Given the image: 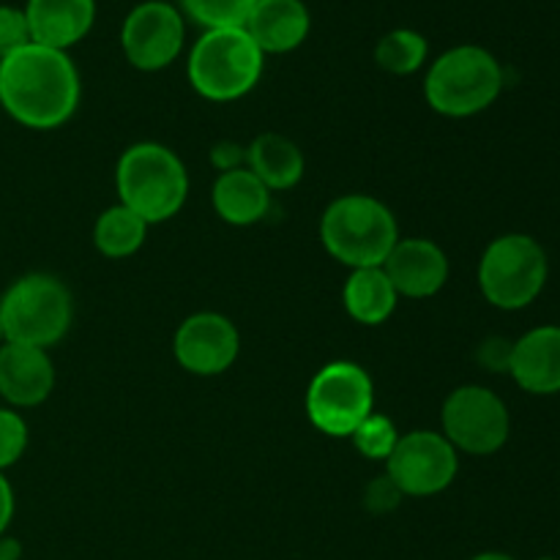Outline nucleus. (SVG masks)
Here are the masks:
<instances>
[{"mask_svg":"<svg viewBox=\"0 0 560 560\" xmlns=\"http://www.w3.org/2000/svg\"><path fill=\"white\" fill-rule=\"evenodd\" d=\"M22 11L33 44L66 52L91 33L96 0H27Z\"/></svg>","mask_w":560,"mask_h":560,"instance_id":"nucleus-16","label":"nucleus"},{"mask_svg":"<svg viewBox=\"0 0 560 560\" xmlns=\"http://www.w3.org/2000/svg\"><path fill=\"white\" fill-rule=\"evenodd\" d=\"M503 91V69L495 55L476 44L446 49L430 66L424 98L446 118H470L495 104Z\"/></svg>","mask_w":560,"mask_h":560,"instance_id":"nucleus-4","label":"nucleus"},{"mask_svg":"<svg viewBox=\"0 0 560 560\" xmlns=\"http://www.w3.org/2000/svg\"><path fill=\"white\" fill-rule=\"evenodd\" d=\"M266 55L244 27H217L195 42L189 55V82L208 102H235L255 91Z\"/></svg>","mask_w":560,"mask_h":560,"instance_id":"nucleus-5","label":"nucleus"},{"mask_svg":"<svg viewBox=\"0 0 560 560\" xmlns=\"http://www.w3.org/2000/svg\"><path fill=\"white\" fill-rule=\"evenodd\" d=\"M355 452L366 459H388L392 457L394 446L399 441V432L394 427V421L388 416L372 413L370 419H364L359 424V430L350 435Z\"/></svg>","mask_w":560,"mask_h":560,"instance_id":"nucleus-24","label":"nucleus"},{"mask_svg":"<svg viewBox=\"0 0 560 560\" xmlns=\"http://www.w3.org/2000/svg\"><path fill=\"white\" fill-rule=\"evenodd\" d=\"M145 238L148 224L120 202L98 213L96 224H93V244L109 260H126V257L137 255Z\"/></svg>","mask_w":560,"mask_h":560,"instance_id":"nucleus-21","label":"nucleus"},{"mask_svg":"<svg viewBox=\"0 0 560 560\" xmlns=\"http://www.w3.org/2000/svg\"><path fill=\"white\" fill-rule=\"evenodd\" d=\"M184 16L164 0H145L135 5L120 27V47L126 60L140 71L167 69L184 49Z\"/></svg>","mask_w":560,"mask_h":560,"instance_id":"nucleus-11","label":"nucleus"},{"mask_svg":"<svg viewBox=\"0 0 560 560\" xmlns=\"http://www.w3.org/2000/svg\"><path fill=\"white\" fill-rule=\"evenodd\" d=\"M257 0H180L186 14L206 31L244 27Z\"/></svg>","mask_w":560,"mask_h":560,"instance_id":"nucleus-23","label":"nucleus"},{"mask_svg":"<svg viewBox=\"0 0 560 560\" xmlns=\"http://www.w3.org/2000/svg\"><path fill=\"white\" fill-rule=\"evenodd\" d=\"M459 452L443 438V432L416 430L399 435L392 457L386 459V476L402 495L430 498L448 490L457 479Z\"/></svg>","mask_w":560,"mask_h":560,"instance_id":"nucleus-10","label":"nucleus"},{"mask_svg":"<svg viewBox=\"0 0 560 560\" xmlns=\"http://www.w3.org/2000/svg\"><path fill=\"white\" fill-rule=\"evenodd\" d=\"M312 27L304 0H257L244 31L255 38L262 55L293 52L306 42Z\"/></svg>","mask_w":560,"mask_h":560,"instance_id":"nucleus-17","label":"nucleus"},{"mask_svg":"<svg viewBox=\"0 0 560 560\" xmlns=\"http://www.w3.org/2000/svg\"><path fill=\"white\" fill-rule=\"evenodd\" d=\"M320 241L328 255L348 268H377L399 241L392 208L372 195L337 197L320 219Z\"/></svg>","mask_w":560,"mask_h":560,"instance_id":"nucleus-3","label":"nucleus"},{"mask_svg":"<svg viewBox=\"0 0 560 560\" xmlns=\"http://www.w3.org/2000/svg\"><path fill=\"white\" fill-rule=\"evenodd\" d=\"M11 517H14V490H11L5 474H0V536L11 525Z\"/></svg>","mask_w":560,"mask_h":560,"instance_id":"nucleus-29","label":"nucleus"},{"mask_svg":"<svg viewBox=\"0 0 560 560\" xmlns=\"http://www.w3.org/2000/svg\"><path fill=\"white\" fill-rule=\"evenodd\" d=\"M80 71L69 52L25 44L0 60V107L36 131L60 129L80 107Z\"/></svg>","mask_w":560,"mask_h":560,"instance_id":"nucleus-1","label":"nucleus"},{"mask_svg":"<svg viewBox=\"0 0 560 560\" xmlns=\"http://www.w3.org/2000/svg\"><path fill=\"white\" fill-rule=\"evenodd\" d=\"M27 438L31 432L25 419L14 408H0V474L20 463L27 448Z\"/></svg>","mask_w":560,"mask_h":560,"instance_id":"nucleus-25","label":"nucleus"},{"mask_svg":"<svg viewBox=\"0 0 560 560\" xmlns=\"http://www.w3.org/2000/svg\"><path fill=\"white\" fill-rule=\"evenodd\" d=\"M211 202L222 222L233 224V228H249V224L266 219L268 208H271V191L252 170L238 167L219 173Z\"/></svg>","mask_w":560,"mask_h":560,"instance_id":"nucleus-18","label":"nucleus"},{"mask_svg":"<svg viewBox=\"0 0 560 560\" xmlns=\"http://www.w3.org/2000/svg\"><path fill=\"white\" fill-rule=\"evenodd\" d=\"M427 52H430V44H427V38L419 31L399 27V31L386 33L377 42L375 60L388 74L405 77L413 74V71H419L427 63Z\"/></svg>","mask_w":560,"mask_h":560,"instance_id":"nucleus-22","label":"nucleus"},{"mask_svg":"<svg viewBox=\"0 0 560 560\" xmlns=\"http://www.w3.org/2000/svg\"><path fill=\"white\" fill-rule=\"evenodd\" d=\"M342 301L348 315L361 326H381L397 310V290H394L392 279L377 268H355L348 277L342 290Z\"/></svg>","mask_w":560,"mask_h":560,"instance_id":"nucleus-20","label":"nucleus"},{"mask_svg":"<svg viewBox=\"0 0 560 560\" xmlns=\"http://www.w3.org/2000/svg\"><path fill=\"white\" fill-rule=\"evenodd\" d=\"M246 170H252L268 191H284L304 178L306 162L301 148L290 137L266 131L246 148Z\"/></svg>","mask_w":560,"mask_h":560,"instance_id":"nucleus-19","label":"nucleus"},{"mask_svg":"<svg viewBox=\"0 0 560 560\" xmlns=\"http://www.w3.org/2000/svg\"><path fill=\"white\" fill-rule=\"evenodd\" d=\"M211 162L219 173H228V170L246 167V151L235 142H219L211 148Z\"/></svg>","mask_w":560,"mask_h":560,"instance_id":"nucleus-28","label":"nucleus"},{"mask_svg":"<svg viewBox=\"0 0 560 560\" xmlns=\"http://www.w3.org/2000/svg\"><path fill=\"white\" fill-rule=\"evenodd\" d=\"M402 492H399V487L394 485L388 476H381V479L372 481L370 487H366V495H364V503L370 512H392V509L399 506V501H402Z\"/></svg>","mask_w":560,"mask_h":560,"instance_id":"nucleus-27","label":"nucleus"},{"mask_svg":"<svg viewBox=\"0 0 560 560\" xmlns=\"http://www.w3.org/2000/svg\"><path fill=\"white\" fill-rule=\"evenodd\" d=\"M547 273L545 246L525 233H509L492 241L481 255L479 288L492 306L517 312L539 299Z\"/></svg>","mask_w":560,"mask_h":560,"instance_id":"nucleus-7","label":"nucleus"},{"mask_svg":"<svg viewBox=\"0 0 560 560\" xmlns=\"http://www.w3.org/2000/svg\"><path fill=\"white\" fill-rule=\"evenodd\" d=\"M509 375L536 397L560 394V326H539L512 345Z\"/></svg>","mask_w":560,"mask_h":560,"instance_id":"nucleus-15","label":"nucleus"},{"mask_svg":"<svg viewBox=\"0 0 560 560\" xmlns=\"http://www.w3.org/2000/svg\"><path fill=\"white\" fill-rule=\"evenodd\" d=\"M470 560H514V558L506 556V552H481V556H476Z\"/></svg>","mask_w":560,"mask_h":560,"instance_id":"nucleus-31","label":"nucleus"},{"mask_svg":"<svg viewBox=\"0 0 560 560\" xmlns=\"http://www.w3.org/2000/svg\"><path fill=\"white\" fill-rule=\"evenodd\" d=\"M55 364L47 350L27 345H0V397L11 408H36L52 394Z\"/></svg>","mask_w":560,"mask_h":560,"instance_id":"nucleus-14","label":"nucleus"},{"mask_svg":"<svg viewBox=\"0 0 560 560\" xmlns=\"http://www.w3.org/2000/svg\"><path fill=\"white\" fill-rule=\"evenodd\" d=\"M25 44H31L25 11L14 9V5H0V60L9 58Z\"/></svg>","mask_w":560,"mask_h":560,"instance_id":"nucleus-26","label":"nucleus"},{"mask_svg":"<svg viewBox=\"0 0 560 560\" xmlns=\"http://www.w3.org/2000/svg\"><path fill=\"white\" fill-rule=\"evenodd\" d=\"M539 560H558V558H539Z\"/></svg>","mask_w":560,"mask_h":560,"instance_id":"nucleus-33","label":"nucleus"},{"mask_svg":"<svg viewBox=\"0 0 560 560\" xmlns=\"http://www.w3.org/2000/svg\"><path fill=\"white\" fill-rule=\"evenodd\" d=\"M173 353L175 361L191 375H222L238 359L241 334L230 317L219 312H197L175 331Z\"/></svg>","mask_w":560,"mask_h":560,"instance_id":"nucleus-12","label":"nucleus"},{"mask_svg":"<svg viewBox=\"0 0 560 560\" xmlns=\"http://www.w3.org/2000/svg\"><path fill=\"white\" fill-rule=\"evenodd\" d=\"M20 558V541L3 539L0 536V560H16Z\"/></svg>","mask_w":560,"mask_h":560,"instance_id":"nucleus-30","label":"nucleus"},{"mask_svg":"<svg viewBox=\"0 0 560 560\" xmlns=\"http://www.w3.org/2000/svg\"><path fill=\"white\" fill-rule=\"evenodd\" d=\"M441 424L443 438L470 457L501 452L512 432L506 402L485 386L454 388L443 402Z\"/></svg>","mask_w":560,"mask_h":560,"instance_id":"nucleus-9","label":"nucleus"},{"mask_svg":"<svg viewBox=\"0 0 560 560\" xmlns=\"http://www.w3.org/2000/svg\"><path fill=\"white\" fill-rule=\"evenodd\" d=\"M120 206L142 222L162 224L173 219L189 197V173L173 148L162 142H137L126 148L115 167Z\"/></svg>","mask_w":560,"mask_h":560,"instance_id":"nucleus-2","label":"nucleus"},{"mask_svg":"<svg viewBox=\"0 0 560 560\" xmlns=\"http://www.w3.org/2000/svg\"><path fill=\"white\" fill-rule=\"evenodd\" d=\"M397 295L432 299L448 282V257L430 238H399L383 262Z\"/></svg>","mask_w":560,"mask_h":560,"instance_id":"nucleus-13","label":"nucleus"},{"mask_svg":"<svg viewBox=\"0 0 560 560\" xmlns=\"http://www.w3.org/2000/svg\"><path fill=\"white\" fill-rule=\"evenodd\" d=\"M5 342V337H3V326H0V345Z\"/></svg>","mask_w":560,"mask_h":560,"instance_id":"nucleus-32","label":"nucleus"},{"mask_svg":"<svg viewBox=\"0 0 560 560\" xmlns=\"http://www.w3.org/2000/svg\"><path fill=\"white\" fill-rule=\"evenodd\" d=\"M375 413V386L364 366L331 361L306 388V416L328 438H350Z\"/></svg>","mask_w":560,"mask_h":560,"instance_id":"nucleus-8","label":"nucleus"},{"mask_svg":"<svg viewBox=\"0 0 560 560\" xmlns=\"http://www.w3.org/2000/svg\"><path fill=\"white\" fill-rule=\"evenodd\" d=\"M71 320V290L52 273L20 277L0 299V326L5 342L47 350L69 334Z\"/></svg>","mask_w":560,"mask_h":560,"instance_id":"nucleus-6","label":"nucleus"}]
</instances>
